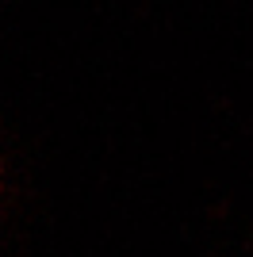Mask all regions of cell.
<instances>
[{
    "label": "cell",
    "mask_w": 253,
    "mask_h": 257,
    "mask_svg": "<svg viewBox=\"0 0 253 257\" xmlns=\"http://www.w3.org/2000/svg\"><path fill=\"white\" fill-rule=\"evenodd\" d=\"M0 192H4V165H0Z\"/></svg>",
    "instance_id": "cell-1"
}]
</instances>
